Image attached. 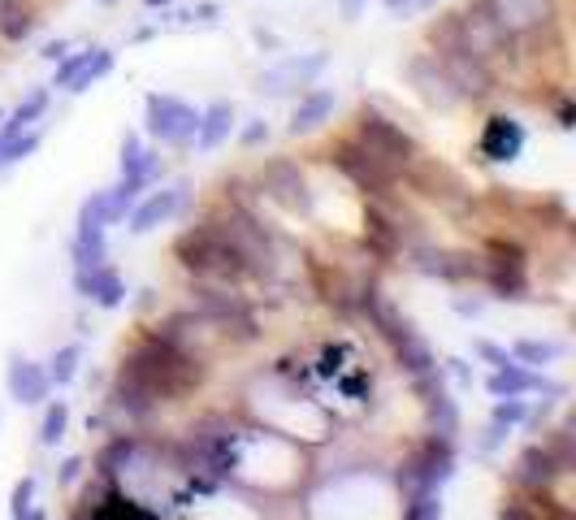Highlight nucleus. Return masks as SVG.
I'll return each instance as SVG.
<instances>
[{
	"label": "nucleus",
	"instance_id": "27",
	"mask_svg": "<svg viewBox=\"0 0 576 520\" xmlns=\"http://www.w3.org/2000/svg\"><path fill=\"white\" fill-rule=\"evenodd\" d=\"M395 361L403 365L408 377H430V373H437V356H433V347L417 334V330H412L408 339L395 343Z\"/></svg>",
	"mask_w": 576,
	"mask_h": 520
},
{
	"label": "nucleus",
	"instance_id": "2",
	"mask_svg": "<svg viewBox=\"0 0 576 520\" xmlns=\"http://www.w3.org/2000/svg\"><path fill=\"white\" fill-rule=\"evenodd\" d=\"M174 261L196 278V283H209V287H239L252 283L243 256L230 247V239L221 234V225L209 218V222L187 225L178 239H174Z\"/></svg>",
	"mask_w": 576,
	"mask_h": 520
},
{
	"label": "nucleus",
	"instance_id": "20",
	"mask_svg": "<svg viewBox=\"0 0 576 520\" xmlns=\"http://www.w3.org/2000/svg\"><path fill=\"white\" fill-rule=\"evenodd\" d=\"M4 390L18 408H40L48 395H53V381L44 365L26 361V356H9V369H4Z\"/></svg>",
	"mask_w": 576,
	"mask_h": 520
},
{
	"label": "nucleus",
	"instance_id": "47",
	"mask_svg": "<svg viewBox=\"0 0 576 520\" xmlns=\"http://www.w3.org/2000/svg\"><path fill=\"white\" fill-rule=\"evenodd\" d=\"M451 308H455L459 317H481V308H486V299H464V296H455V299H451Z\"/></svg>",
	"mask_w": 576,
	"mask_h": 520
},
{
	"label": "nucleus",
	"instance_id": "8",
	"mask_svg": "<svg viewBox=\"0 0 576 520\" xmlns=\"http://www.w3.org/2000/svg\"><path fill=\"white\" fill-rule=\"evenodd\" d=\"M144 131L152 140H160L165 148H191L196 131H200V109L187 104L182 96L152 91L144 100Z\"/></svg>",
	"mask_w": 576,
	"mask_h": 520
},
{
	"label": "nucleus",
	"instance_id": "30",
	"mask_svg": "<svg viewBox=\"0 0 576 520\" xmlns=\"http://www.w3.org/2000/svg\"><path fill=\"white\" fill-rule=\"evenodd\" d=\"M78 365H82V343H66V347H57V352L48 356L44 373H48L53 386H70L74 377H78Z\"/></svg>",
	"mask_w": 576,
	"mask_h": 520
},
{
	"label": "nucleus",
	"instance_id": "26",
	"mask_svg": "<svg viewBox=\"0 0 576 520\" xmlns=\"http://www.w3.org/2000/svg\"><path fill=\"white\" fill-rule=\"evenodd\" d=\"M48 104H53V91L48 87H35V91H26L9 113H4V126H0V140H13V135H22V131H31L44 113H48Z\"/></svg>",
	"mask_w": 576,
	"mask_h": 520
},
{
	"label": "nucleus",
	"instance_id": "49",
	"mask_svg": "<svg viewBox=\"0 0 576 520\" xmlns=\"http://www.w3.org/2000/svg\"><path fill=\"white\" fill-rule=\"evenodd\" d=\"M381 4H386V13H399V9H412L417 0H381Z\"/></svg>",
	"mask_w": 576,
	"mask_h": 520
},
{
	"label": "nucleus",
	"instance_id": "48",
	"mask_svg": "<svg viewBox=\"0 0 576 520\" xmlns=\"http://www.w3.org/2000/svg\"><path fill=\"white\" fill-rule=\"evenodd\" d=\"M364 9V0H339V13H343V22H356Z\"/></svg>",
	"mask_w": 576,
	"mask_h": 520
},
{
	"label": "nucleus",
	"instance_id": "15",
	"mask_svg": "<svg viewBox=\"0 0 576 520\" xmlns=\"http://www.w3.org/2000/svg\"><path fill=\"white\" fill-rule=\"evenodd\" d=\"M325 66H330V53H299V57H283L278 66L261 70L256 91H261V96H290V91H299V87H312L317 78L325 75Z\"/></svg>",
	"mask_w": 576,
	"mask_h": 520
},
{
	"label": "nucleus",
	"instance_id": "7",
	"mask_svg": "<svg viewBox=\"0 0 576 520\" xmlns=\"http://www.w3.org/2000/svg\"><path fill=\"white\" fill-rule=\"evenodd\" d=\"M256 196L274 200L278 209L299 213V218H312V213H317V191H312L308 174L299 169V161H290V156H274V161L261 165V174H256Z\"/></svg>",
	"mask_w": 576,
	"mask_h": 520
},
{
	"label": "nucleus",
	"instance_id": "9",
	"mask_svg": "<svg viewBox=\"0 0 576 520\" xmlns=\"http://www.w3.org/2000/svg\"><path fill=\"white\" fill-rule=\"evenodd\" d=\"M399 182H408L412 191H421L425 200L433 204H442L446 213H464V209H473V191H468V182L455 174V169H446L442 161H433V156H417L408 169H403V178Z\"/></svg>",
	"mask_w": 576,
	"mask_h": 520
},
{
	"label": "nucleus",
	"instance_id": "3",
	"mask_svg": "<svg viewBox=\"0 0 576 520\" xmlns=\"http://www.w3.org/2000/svg\"><path fill=\"white\" fill-rule=\"evenodd\" d=\"M191 312H200L209 321V330L225 343H256L261 339V317L239 287H209V283L191 287Z\"/></svg>",
	"mask_w": 576,
	"mask_h": 520
},
{
	"label": "nucleus",
	"instance_id": "4",
	"mask_svg": "<svg viewBox=\"0 0 576 520\" xmlns=\"http://www.w3.org/2000/svg\"><path fill=\"white\" fill-rule=\"evenodd\" d=\"M455 439H437L425 434L421 443L412 446V455L399 468V495L403 499H421V495H442V486L455 477Z\"/></svg>",
	"mask_w": 576,
	"mask_h": 520
},
{
	"label": "nucleus",
	"instance_id": "38",
	"mask_svg": "<svg viewBox=\"0 0 576 520\" xmlns=\"http://www.w3.org/2000/svg\"><path fill=\"white\" fill-rule=\"evenodd\" d=\"M403 520H442V495L403 499Z\"/></svg>",
	"mask_w": 576,
	"mask_h": 520
},
{
	"label": "nucleus",
	"instance_id": "52",
	"mask_svg": "<svg viewBox=\"0 0 576 520\" xmlns=\"http://www.w3.org/2000/svg\"><path fill=\"white\" fill-rule=\"evenodd\" d=\"M433 4H437V0H417V9H433Z\"/></svg>",
	"mask_w": 576,
	"mask_h": 520
},
{
	"label": "nucleus",
	"instance_id": "28",
	"mask_svg": "<svg viewBox=\"0 0 576 520\" xmlns=\"http://www.w3.org/2000/svg\"><path fill=\"white\" fill-rule=\"evenodd\" d=\"M516 365H533V369H546L564 356V343H551V339H516L511 352H507Z\"/></svg>",
	"mask_w": 576,
	"mask_h": 520
},
{
	"label": "nucleus",
	"instance_id": "43",
	"mask_svg": "<svg viewBox=\"0 0 576 520\" xmlns=\"http://www.w3.org/2000/svg\"><path fill=\"white\" fill-rule=\"evenodd\" d=\"M507 434H511V430H503V425H495V421H490V425L481 430V439H477V451H486V455H490V451H499V446L507 443Z\"/></svg>",
	"mask_w": 576,
	"mask_h": 520
},
{
	"label": "nucleus",
	"instance_id": "25",
	"mask_svg": "<svg viewBox=\"0 0 576 520\" xmlns=\"http://www.w3.org/2000/svg\"><path fill=\"white\" fill-rule=\"evenodd\" d=\"M239 126V113L230 100H213L209 109H200V131H196V152H217Z\"/></svg>",
	"mask_w": 576,
	"mask_h": 520
},
{
	"label": "nucleus",
	"instance_id": "36",
	"mask_svg": "<svg viewBox=\"0 0 576 520\" xmlns=\"http://www.w3.org/2000/svg\"><path fill=\"white\" fill-rule=\"evenodd\" d=\"M490 421H495V425H503V430H516V425H524V421H529V403H524V399H495Z\"/></svg>",
	"mask_w": 576,
	"mask_h": 520
},
{
	"label": "nucleus",
	"instance_id": "24",
	"mask_svg": "<svg viewBox=\"0 0 576 520\" xmlns=\"http://www.w3.org/2000/svg\"><path fill=\"white\" fill-rule=\"evenodd\" d=\"M118 169H122V178H135V182L152 187V182L165 174V161H160V152L156 148H147L140 131H126V135H122V156H118Z\"/></svg>",
	"mask_w": 576,
	"mask_h": 520
},
{
	"label": "nucleus",
	"instance_id": "32",
	"mask_svg": "<svg viewBox=\"0 0 576 520\" xmlns=\"http://www.w3.org/2000/svg\"><path fill=\"white\" fill-rule=\"evenodd\" d=\"M35 26H40V13H35L31 4H18L13 13H4V22H0V40H4V44H22V40L35 35Z\"/></svg>",
	"mask_w": 576,
	"mask_h": 520
},
{
	"label": "nucleus",
	"instance_id": "37",
	"mask_svg": "<svg viewBox=\"0 0 576 520\" xmlns=\"http://www.w3.org/2000/svg\"><path fill=\"white\" fill-rule=\"evenodd\" d=\"M91 53H96V44H87V48H78V53H66V57L57 62V75H53V87H57V91H66V87L74 82V75H78V70H82V66L91 62Z\"/></svg>",
	"mask_w": 576,
	"mask_h": 520
},
{
	"label": "nucleus",
	"instance_id": "14",
	"mask_svg": "<svg viewBox=\"0 0 576 520\" xmlns=\"http://www.w3.org/2000/svg\"><path fill=\"white\" fill-rule=\"evenodd\" d=\"M403 78H408V87H412L430 109H437V113L459 109V96H455L451 78L437 66V57H433L430 48H421V53H412V57L403 62Z\"/></svg>",
	"mask_w": 576,
	"mask_h": 520
},
{
	"label": "nucleus",
	"instance_id": "19",
	"mask_svg": "<svg viewBox=\"0 0 576 520\" xmlns=\"http://www.w3.org/2000/svg\"><path fill=\"white\" fill-rule=\"evenodd\" d=\"M412 381H417V390H421L430 434H437V439H455V434H459V408H455L451 390L442 386V369L430 373V377H412Z\"/></svg>",
	"mask_w": 576,
	"mask_h": 520
},
{
	"label": "nucleus",
	"instance_id": "31",
	"mask_svg": "<svg viewBox=\"0 0 576 520\" xmlns=\"http://www.w3.org/2000/svg\"><path fill=\"white\" fill-rule=\"evenodd\" d=\"M70 430V403L66 399H53L44 408V421H40V446H57Z\"/></svg>",
	"mask_w": 576,
	"mask_h": 520
},
{
	"label": "nucleus",
	"instance_id": "5",
	"mask_svg": "<svg viewBox=\"0 0 576 520\" xmlns=\"http://www.w3.org/2000/svg\"><path fill=\"white\" fill-rule=\"evenodd\" d=\"M325 161L361 191L364 200H390L395 196V187H399V174L390 169V165H381L373 152L364 148L356 135H343V140H334L330 148H325Z\"/></svg>",
	"mask_w": 576,
	"mask_h": 520
},
{
	"label": "nucleus",
	"instance_id": "10",
	"mask_svg": "<svg viewBox=\"0 0 576 520\" xmlns=\"http://www.w3.org/2000/svg\"><path fill=\"white\" fill-rule=\"evenodd\" d=\"M403 261H408L417 274L437 278V283H446V287L477 283V274H481V256H473V252H455V247H437V243H430V239L403 247Z\"/></svg>",
	"mask_w": 576,
	"mask_h": 520
},
{
	"label": "nucleus",
	"instance_id": "54",
	"mask_svg": "<svg viewBox=\"0 0 576 520\" xmlns=\"http://www.w3.org/2000/svg\"><path fill=\"white\" fill-rule=\"evenodd\" d=\"M100 4H118V0H100Z\"/></svg>",
	"mask_w": 576,
	"mask_h": 520
},
{
	"label": "nucleus",
	"instance_id": "16",
	"mask_svg": "<svg viewBox=\"0 0 576 520\" xmlns=\"http://www.w3.org/2000/svg\"><path fill=\"white\" fill-rule=\"evenodd\" d=\"M364 243H368V252L381 265H390L395 256H403V247H408V239H403V213L390 209L386 200H368L364 204Z\"/></svg>",
	"mask_w": 576,
	"mask_h": 520
},
{
	"label": "nucleus",
	"instance_id": "51",
	"mask_svg": "<svg viewBox=\"0 0 576 520\" xmlns=\"http://www.w3.org/2000/svg\"><path fill=\"white\" fill-rule=\"evenodd\" d=\"M140 4H144V9H169L174 0H140Z\"/></svg>",
	"mask_w": 576,
	"mask_h": 520
},
{
	"label": "nucleus",
	"instance_id": "12",
	"mask_svg": "<svg viewBox=\"0 0 576 520\" xmlns=\"http://www.w3.org/2000/svg\"><path fill=\"white\" fill-rule=\"evenodd\" d=\"M573 468L551 451L546 443H529L516 455V468H511V482L520 486L524 499H542L560 477H568Z\"/></svg>",
	"mask_w": 576,
	"mask_h": 520
},
{
	"label": "nucleus",
	"instance_id": "1",
	"mask_svg": "<svg viewBox=\"0 0 576 520\" xmlns=\"http://www.w3.org/2000/svg\"><path fill=\"white\" fill-rule=\"evenodd\" d=\"M204 377H209V356L178 334L174 317H165L122 352L109 386V403L126 421H147L160 403L187 399Z\"/></svg>",
	"mask_w": 576,
	"mask_h": 520
},
{
	"label": "nucleus",
	"instance_id": "13",
	"mask_svg": "<svg viewBox=\"0 0 576 520\" xmlns=\"http://www.w3.org/2000/svg\"><path fill=\"white\" fill-rule=\"evenodd\" d=\"M433 57H437V66H442L446 78H451V87H455L459 104H464V100L481 104V100H490V96H495L499 75H495V66H490V62H481V57H473V53H433Z\"/></svg>",
	"mask_w": 576,
	"mask_h": 520
},
{
	"label": "nucleus",
	"instance_id": "17",
	"mask_svg": "<svg viewBox=\"0 0 576 520\" xmlns=\"http://www.w3.org/2000/svg\"><path fill=\"white\" fill-rule=\"evenodd\" d=\"M187 196H191L187 182H174V187L147 191V196H140V204L126 213V230H131V234H152L156 225L174 222V218L187 209Z\"/></svg>",
	"mask_w": 576,
	"mask_h": 520
},
{
	"label": "nucleus",
	"instance_id": "23",
	"mask_svg": "<svg viewBox=\"0 0 576 520\" xmlns=\"http://www.w3.org/2000/svg\"><path fill=\"white\" fill-rule=\"evenodd\" d=\"M334 109H339L334 87H308V91H299V104L290 109L287 131L290 135H312L334 118Z\"/></svg>",
	"mask_w": 576,
	"mask_h": 520
},
{
	"label": "nucleus",
	"instance_id": "22",
	"mask_svg": "<svg viewBox=\"0 0 576 520\" xmlns=\"http://www.w3.org/2000/svg\"><path fill=\"white\" fill-rule=\"evenodd\" d=\"M74 296L96 303V308H122L126 303V283L113 265H96V269H74Z\"/></svg>",
	"mask_w": 576,
	"mask_h": 520
},
{
	"label": "nucleus",
	"instance_id": "18",
	"mask_svg": "<svg viewBox=\"0 0 576 520\" xmlns=\"http://www.w3.org/2000/svg\"><path fill=\"white\" fill-rule=\"evenodd\" d=\"M486 390H490L495 399H520V395H533V390H542V395H551V399H564V395H568V386L524 369V365H516V361H507L503 369L490 373V377H486Z\"/></svg>",
	"mask_w": 576,
	"mask_h": 520
},
{
	"label": "nucleus",
	"instance_id": "40",
	"mask_svg": "<svg viewBox=\"0 0 576 520\" xmlns=\"http://www.w3.org/2000/svg\"><path fill=\"white\" fill-rule=\"evenodd\" d=\"M499 520H538V512H533V504L524 495H511V499H503V508H499Z\"/></svg>",
	"mask_w": 576,
	"mask_h": 520
},
{
	"label": "nucleus",
	"instance_id": "41",
	"mask_svg": "<svg viewBox=\"0 0 576 520\" xmlns=\"http://www.w3.org/2000/svg\"><path fill=\"white\" fill-rule=\"evenodd\" d=\"M473 356H481L490 369H503L507 361H511L503 347H499V343H490V339H477V343H473Z\"/></svg>",
	"mask_w": 576,
	"mask_h": 520
},
{
	"label": "nucleus",
	"instance_id": "42",
	"mask_svg": "<svg viewBox=\"0 0 576 520\" xmlns=\"http://www.w3.org/2000/svg\"><path fill=\"white\" fill-rule=\"evenodd\" d=\"M82 468H87V460H82V455H66V460H62V468H57V486H74V482L82 477Z\"/></svg>",
	"mask_w": 576,
	"mask_h": 520
},
{
	"label": "nucleus",
	"instance_id": "39",
	"mask_svg": "<svg viewBox=\"0 0 576 520\" xmlns=\"http://www.w3.org/2000/svg\"><path fill=\"white\" fill-rule=\"evenodd\" d=\"M269 135H274V126L265 118H247V126L239 131V148H261V144H269Z\"/></svg>",
	"mask_w": 576,
	"mask_h": 520
},
{
	"label": "nucleus",
	"instance_id": "46",
	"mask_svg": "<svg viewBox=\"0 0 576 520\" xmlns=\"http://www.w3.org/2000/svg\"><path fill=\"white\" fill-rule=\"evenodd\" d=\"M442 369L451 373L459 386H473V365H468V361H459V356H446V365H442Z\"/></svg>",
	"mask_w": 576,
	"mask_h": 520
},
{
	"label": "nucleus",
	"instance_id": "33",
	"mask_svg": "<svg viewBox=\"0 0 576 520\" xmlns=\"http://www.w3.org/2000/svg\"><path fill=\"white\" fill-rule=\"evenodd\" d=\"M44 144V131H22V135H13V140H0V169H9V165H18V161H26L31 152H40Z\"/></svg>",
	"mask_w": 576,
	"mask_h": 520
},
{
	"label": "nucleus",
	"instance_id": "11",
	"mask_svg": "<svg viewBox=\"0 0 576 520\" xmlns=\"http://www.w3.org/2000/svg\"><path fill=\"white\" fill-rule=\"evenodd\" d=\"M477 4L499 22V31L511 35L516 44L520 40H538L555 22V0H477Z\"/></svg>",
	"mask_w": 576,
	"mask_h": 520
},
{
	"label": "nucleus",
	"instance_id": "53",
	"mask_svg": "<svg viewBox=\"0 0 576 520\" xmlns=\"http://www.w3.org/2000/svg\"><path fill=\"white\" fill-rule=\"evenodd\" d=\"M26 520H48V517H44V512H40V508H35V512H31V517H26Z\"/></svg>",
	"mask_w": 576,
	"mask_h": 520
},
{
	"label": "nucleus",
	"instance_id": "35",
	"mask_svg": "<svg viewBox=\"0 0 576 520\" xmlns=\"http://www.w3.org/2000/svg\"><path fill=\"white\" fill-rule=\"evenodd\" d=\"M70 261H74V269L109 265V243H82V239H70Z\"/></svg>",
	"mask_w": 576,
	"mask_h": 520
},
{
	"label": "nucleus",
	"instance_id": "34",
	"mask_svg": "<svg viewBox=\"0 0 576 520\" xmlns=\"http://www.w3.org/2000/svg\"><path fill=\"white\" fill-rule=\"evenodd\" d=\"M31 512H35V477L26 473V477H18V482H13V495H9V517L26 520Z\"/></svg>",
	"mask_w": 576,
	"mask_h": 520
},
{
	"label": "nucleus",
	"instance_id": "50",
	"mask_svg": "<svg viewBox=\"0 0 576 520\" xmlns=\"http://www.w3.org/2000/svg\"><path fill=\"white\" fill-rule=\"evenodd\" d=\"M18 4H26V0H0V22H4V13H13Z\"/></svg>",
	"mask_w": 576,
	"mask_h": 520
},
{
	"label": "nucleus",
	"instance_id": "29",
	"mask_svg": "<svg viewBox=\"0 0 576 520\" xmlns=\"http://www.w3.org/2000/svg\"><path fill=\"white\" fill-rule=\"evenodd\" d=\"M113 66H118V53H113V48H104V44H96L91 62H87V66H82V70L74 75V82L66 87V91H70V96H82V91H91V87H96L100 78L113 75Z\"/></svg>",
	"mask_w": 576,
	"mask_h": 520
},
{
	"label": "nucleus",
	"instance_id": "6",
	"mask_svg": "<svg viewBox=\"0 0 576 520\" xmlns=\"http://www.w3.org/2000/svg\"><path fill=\"white\" fill-rule=\"evenodd\" d=\"M352 135H356L364 148L381 161V165H390L399 178H403V169L421 156L417 135H412V131H403L395 118H386V113H381V109H373V104H361V109H356V131H352Z\"/></svg>",
	"mask_w": 576,
	"mask_h": 520
},
{
	"label": "nucleus",
	"instance_id": "21",
	"mask_svg": "<svg viewBox=\"0 0 576 520\" xmlns=\"http://www.w3.org/2000/svg\"><path fill=\"white\" fill-rule=\"evenodd\" d=\"M524 144H529L524 126H520L516 118H507V113H495V118L481 126V140H477L481 156L495 161V165H511V161H520Z\"/></svg>",
	"mask_w": 576,
	"mask_h": 520
},
{
	"label": "nucleus",
	"instance_id": "45",
	"mask_svg": "<svg viewBox=\"0 0 576 520\" xmlns=\"http://www.w3.org/2000/svg\"><path fill=\"white\" fill-rule=\"evenodd\" d=\"M70 48H74V40H48V44L40 48V62H53V66H57V62H62Z\"/></svg>",
	"mask_w": 576,
	"mask_h": 520
},
{
	"label": "nucleus",
	"instance_id": "44",
	"mask_svg": "<svg viewBox=\"0 0 576 520\" xmlns=\"http://www.w3.org/2000/svg\"><path fill=\"white\" fill-rule=\"evenodd\" d=\"M217 18H221V4H217V0H200V4L191 9V26H196V22H200V26H213Z\"/></svg>",
	"mask_w": 576,
	"mask_h": 520
}]
</instances>
